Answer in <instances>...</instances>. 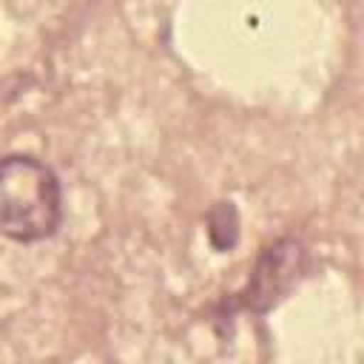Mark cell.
<instances>
[{
    "label": "cell",
    "mask_w": 364,
    "mask_h": 364,
    "mask_svg": "<svg viewBox=\"0 0 364 364\" xmlns=\"http://www.w3.org/2000/svg\"><path fill=\"white\" fill-rule=\"evenodd\" d=\"M63 225V185L51 165L31 154L0 156V236L31 245Z\"/></svg>",
    "instance_id": "6da1fadb"
},
{
    "label": "cell",
    "mask_w": 364,
    "mask_h": 364,
    "mask_svg": "<svg viewBox=\"0 0 364 364\" xmlns=\"http://www.w3.org/2000/svg\"><path fill=\"white\" fill-rule=\"evenodd\" d=\"M299 256H301V247L293 239H282L273 247H267L264 256L259 259L253 276H250V284H247V293H245L247 296L245 307L267 310L290 287V282L299 270Z\"/></svg>",
    "instance_id": "7a4b0ae2"
},
{
    "label": "cell",
    "mask_w": 364,
    "mask_h": 364,
    "mask_svg": "<svg viewBox=\"0 0 364 364\" xmlns=\"http://www.w3.org/2000/svg\"><path fill=\"white\" fill-rule=\"evenodd\" d=\"M208 239L216 250H230L239 239V213L233 202H216L208 210Z\"/></svg>",
    "instance_id": "3957f363"
}]
</instances>
